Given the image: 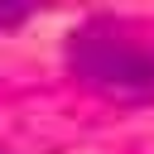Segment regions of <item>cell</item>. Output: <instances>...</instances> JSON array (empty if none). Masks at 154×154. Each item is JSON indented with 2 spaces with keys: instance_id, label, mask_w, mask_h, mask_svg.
Returning a JSON list of instances; mask_svg holds the SVG:
<instances>
[{
  "instance_id": "1",
  "label": "cell",
  "mask_w": 154,
  "mask_h": 154,
  "mask_svg": "<svg viewBox=\"0 0 154 154\" xmlns=\"http://www.w3.org/2000/svg\"><path fill=\"white\" fill-rule=\"evenodd\" d=\"M72 72L106 96H154V53L106 19H91L67 43Z\"/></svg>"
},
{
  "instance_id": "2",
  "label": "cell",
  "mask_w": 154,
  "mask_h": 154,
  "mask_svg": "<svg viewBox=\"0 0 154 154\" xmlns=\"http://www.w3.org/2000/svg\"><path fill=\"white\" fill-rule=\"evenodd\" d=\"M34 10L29 5H19V0H0V29H10V24H24Z\"/></svg>"
}]
</instances>
